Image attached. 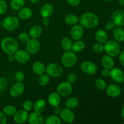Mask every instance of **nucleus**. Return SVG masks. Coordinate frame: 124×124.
<instances>
[{
	"mask_svg": "<svg viewBox=\"0 0 124 124\" xmlns=\"http://www.w3.org/2000/svg\"><path fill=\"white\" fill-rule=\"evenodd\" d=\"M44 123L46 124H61V119L57 115H51L47 117Z\"/></svg>",
	"mask_w": 124,
	"mask_h": 124,
	"instance_id": "nucleus-35",
	"label": "nucleus"
},
{
	"mask_svg": "<svg viewBox=\"0 0 124 124\" xmlns=\"http://www.w3.org/2000/svg\"><path fill=\"white\" fill-rule=\"evenodd\" d=\"M41 114L35 111L31 113L30 115H29V117H28L27 121L30 124H44L45 120Z\"/></svg>",
	"mask_w": 124,
	"mask_h": 124,
	"instance_id": "nucleus-18",
	"label": "nucleus"
},
{
	"mask_svg": "<svg viewBox=\"0 0 124 124\" xmlns=\"http://www.w3.org/2000/svg\"><path fill=\"white\" fill-rule=\"evenodd\" d=\"M66 1L69 5L73 7H76L81 3V0H66Z\"/></svg>",
	"mask_w": 124,
	"mask_h": 124,
	"instance_id": "nucleus-46",
	"label": "nucleus"
},
{
	"mask_svg": "<svg viewBox=\"0 0 124 124\" xmlns=\"http://www.w3.org/2000/svg\"><path fill=\"white\" fill-rule=\"evenodd\" d=\"M54 8L52 4L50 3H46L41 7L40 10V15L42 18H48L53 13Z\"/></svg>",
	"mask_w": 124,
	"mask_h": 124,
	"instance_id": "nucleus-20",
	"label": "nucleus"
},
{
	"mask_svg": "<svg viewBox=\"0 0 124 124\" xmlns=\"http://www.w3.org/2000/svg\"><path fill=\"white\" fill-rule=\"evenodd\" d=\"M106 93L109 97L117 98L121 95L122 89L118 85L115 84H110L106 87Z\"/></svg>",
	"mask_w": 124,
	"mask_h": 124,
	"instance_id": "nucleus-14",
	"label": "nucleus"
},
{
	"mask_svg": "<svg viewBox=\"0 0 124 124\" xmlns=\"http://www.w3.org/2000/svg\"><path fill=\"white\" fill-rule=\"evenodd\" d=\"M1 25H2V21H1L0 20V27H1Z\"/></svg>",
	"mask_w": 124,
	"mask_h": 124,
	"instance_id": "nucleus-56",
	"label": "nucleus"
},
{
	"mask_svg": "<svg viewBox=\"0 0 124 124\" xmlns=\"http://www.w3.org/2000/svg\"><path fill=\"white\" fill-rule=\"evenodd\" d=\"M119 2L120 4L124 6V0H119Z\"/></svg>",
	"mask_w": 124,
	"mask_h": 124,
	"instance_id": "nucleus-53",
	"label": "nucleus"
},
{
	"mask_svg": "<svg viewBox=\"0 0 124 124\" xmlns=\"http://www.w3.org/2000/svg\"><path fill=\"white\" fill-rule=\"evenodd\" d=\"M7 79L4 77H0V92H3L7 88Z\"/></svg>",
	"mask_w": 124,
	"mask_h": 124,
	"instance_id": "nucleus-42",
	"label": "nucleus"
},
{
	"mask_svg": "<svg viewBox=\"0 0 124 124\" xmlns=\"http://www.w3.org/2000/svg\"><path fill=\"white\" fill-rule=\"evenodd\" d=\"M19 20L15 16H7L2 21V26L7 31H13L18 27Z\"/></svg>",
	"mask_w": 124,
	"mask_h": 124,
	"instance_id": "nucleus-5",
	"label": "nucleus"
},
{
	"mask_svg": "<svg viewBox=\"0 0 124 124\" xmlns=\"http://www.w3.org/2000/svg\"><path fill=\"white\" fill-rule=\"evenodd\" d=\"M76 79H77V76L74 73L71 72L67 75V81L69 82H70V84H73L76 81Z\"/></svg>",
	"mask_w": 124,
	"mask_h": 124,
	"instance_id": "nucleus-43",
	"label": "nucleus"
},
{
	"mask_svg": "<svg viewBox=\"0 0 124 124\" xmlns=\"http://www.w3.org/2000/svg\"><path fill=\"white\" fill-rule=\"evenodd\" d=\"M9 56H8V60L10 61V62H12L13 61V60H15V58H14V56L13 55H8Z\"/></svg>",
	"mask_w": 124,
	"mask_h": 124,
	"instance_id": "nucleus-51",
	"label": "nucleus"
},
{
	"mask_svg": "<svg viewBox=\"0 0 124 124\" xmlns=\"http://www.w3.org/2000/svg\"><path fill=\"white\" fill-rule=\"evenodd\" d=\"M42 24L45 26H47V25H48L50 24V20L48 19V18H43L42 20Z\"/></svg>",
	"mask_w": 124,
	"mask_h": 124,
	"instance_id": "nucleus-50",
	"label": "nucleus"
},
{
	"mask_svg": "<svg viewBox=\"0 0 124 124\" xmlns=\"http://www.w3.org/2000/svg\"><path fill=\"white\" fill-rule=\"evenodd\" d=\"M115 26H116V25L113 21H109L107 22L106 24H105V28L108 30H111L115 29Z\"/></svg>",
	"mask_w": 124,
	"mask_h": 124,
	"instance_id": "nucleus-44",
	"label": "nucleus"
},
{
	"mask_svg": "<svg viewBox=\"0 0 124 124\" xmlns=\"http://www.w3.org/2000/svg\"><path fill=\"white\" fill-rule=\"evenodd\" d=\"M64 21H65V24L67 25L73 26L79 23V18L76 15L70 13L65 16L64 18Z\"/></svg>",
	"mask_w": 124,
	"mask_h": 124,
	"instance_id": "nucleus-28",
	"label": "nucleus"
},
{
	"mask_svg": "<svg viewBox=\"0 0 124 124\" xmlns=\"http://www.w3.org/2000/svg\"><path fill=\"white\" fill-rule=\"evenodd\" d=\"M85 47V44L84 41L81 40H77L74 43H73L71 47V50L73 51L75 53H79L82 52Z\"/></svg>",
	"mask_w": 124,
	"mask_h": 124,
	"instance_id": "nucleus-29",
	"label": "nucleus"
},
{
	"mask_svg": "<svg viewBox=\"0 0 124 124\" xmlns=\"http://www.w3.org/2000/svg\"><path fill=\"white\" fill-rule=\"evenodd\" d=\"M41 44L37 39L31 38L26 43V50L29 54H35L39 52Z\"/></svg>",
	"mask_w": 124,
	"mask_h": 124,
	"instance_id": "nucleus-13",
	"label": "nucleus"
},
{
	"mask_svg": "<svg viewBox=\"0 0 124 124\" xmlns=\"http://www.w3.org/2000/svg\"><path fill=\"white\" fill-rule=\"evenodd\" d=\"M84 33V29L81 24H76L73 25L70 29V36L73 39L77 41L80 40Z\"/></svg>",
	"mask_w": 124,
	"mask_h": 124,
	"instance_id": "nucleus-12",
	"label": "nucleus"
},
{
	"mask_svg": "<svg viewBox=\"0 0 124 124\" xmlns=\"http://www.w3.org/2000/svg\"><path fill=\"white\" fill-rule=\"evenodd\" d=\"M30 2L32 4H36L40 1V0H29Z\"/></svg>",
	"mask_w": 124,
	"mask_h": 124,
	"instance_id": "nucleus-52",
	"label": "nucleus"
},
{
	"mask_svg": "<svg viewBox=\"0 0 124 124\" xmlns=\"http://www.w3.org/2000/svg\"><path fill=\"white\" fill-rule=\"evenodd\" d=\"M61 47L65 51H68L71 50L73 42L71 38L69 37H64L61 41Z\"/></svg>",
	"mask_w": 124,
	"mask_h": 124,
	"instance_id": "nucleus-32",
	"label": "nucleus"
},
{
	"mask_svg": "<svg viewBox=\"0 0 124 124\" xmlns=\"http://www.w3.org/2000/svg\"><path fill=\"white\" fill-rule=\"evenodd\" d=\"M25 0H11L10 6L13 10L18 11L24 7Z\"/></svg>",
	"mask_w": 124,
	"mask_h": 124,
	"instance_id": "nucleus-30",
	"label": "nucleus"
},
{
	"mask_svg": "<svg viewBox=\"0 0 124 124\" xmlns=\"http://www.w3.org/2000/svg\"><path fill=\"white\" fill-rule=\"evenodd\" d=\"M15 60L19 64H26L30 60V54L25 50H18L13 54Z\"/></svg>",
	"mask_w": 124,
	"mask_h": 124,
	"instance_id": "nucleus-11",
	"label": "nucleus"
},
{
	"mask_svg": "<svg viewBox=\"0 0 124 124\" xmlns=\"http://www.w3.org/2000/svg\"><path fill=\"white\" fill-rule=\"evenodd\" d=\"M46 107V102L44 99H38L35 101L33 104V109L34 111L39 113H42Z\"/></svg>",
	"mask_w": 124,
	"mask_h": 124,
	"instance_id": "nucleus-27",
	"label": "nucleus"
},
{
	"mask_svg": "<svg viewBox=\"0 0 124 124\" xmlns=\"http://www.w3.org/2000/svg\"><path fill=\"white\" fill-rule=\"evenodd\" d=\"M16 111V108L12 105H6L2 108V112L7 116H13Z\"/></svg>",
	"mask_w": 124,
	"mask_h": 124,
	"instance_id": "nucleus-33",
	"label": "nucleus"
},
{
	"mask_svg": "<svg viewBox=\"0 0 124 124\" xmlns=\"http://www.w3.org/2000/svg\"><path fill=\"white\" fill-rule=\"evenodd\" d=\"M18 11V17L22 20H27L33 16L32 10L29 7H24Z\"/></svg>",
	"mask_w": 124,
	"mask_h": 124,
	"instance_id": "nucleus-21",
	"label": "nucleus"
},
{
	"mask_svg": "<svg viewBox=\"0 0 124 124\" xmlns=\"http://www.w3.org/2000/svg\"><path fill=\"white\" fill-rule=\"evenodd\" d=\"M113 37L115 41L118 42L124 41V30L121 27L117 26L113 29Z\"/></svg>",
	"mask_w": 124,
	"mask_h": 124,
	"instance_id": "nucleus-25",
	"label": "nucleus"
},
{
	"mask_svg": "<svg viewBox=\"0 0 124 124\" xmlns=\"http://www.w3.org/2000/svg\"><path fill=\"white\" fill-rule=\"evenodd\" d=\"M80 24L87 29H94L98 26L99 19L98 16L92 12H85L82 13L79 18Z\"/></svg>",
	"mask_w": 124,
	"mask_h": 124,
	"instance_id": "nucleus-1",
	"label": "nucleus"
},
{
	"mask_svg": "<svg viewBox=\"0 0 124 124\" xmlns=\"http://www.w3.org/2000/svg\"><path fill=\"white\" fill-rule=\"evenodd\" d=\"M101 64L104 69H108L111 70L113 69L115 65V62H114L113 57L106 54V55L103 56L101 59Z\"/></svg>",
	"mask_w": 124,
	"mask_h": 124,
	"instance_id": "nucleus-22",
	"label": "nucleus"
},
{
	"mask_svg": "<svg viewBox=\"0 0 124 124\" xmlns=\"http://www.w3.org/2000/svg\"><path fill=\"white\" fill-rule=\"evenodd\" d=\"M46 73L50 77L59 78L63 74V69L59 64L55 62H52L46 67Z\"/></svg>",
	"mask_w": 124,
	"mask_h": 124,
	"instance_id": "nucleus-6",
	"label": "nucleus"
},
{
	"mask_svg": "<svg viewBox=\"0 0 124 124\" xmlns=\"http://www.w3.org/2000/svg\"><path fill=\"white\" fill-rule=\"evenodd\" d=\"M62 64L65 67L71 68L76 65L78 61V56L76 53L72 50L65 51L61 58Z\"/></svg>",
	"mask_w": 124,
	"mask_h": 124,
	"instance_id": "nucleus-4",
	"label": "nucleus"
},
{
	"mask_svg": "<svg viewBox=\"0 0 124 124\" xmlns=\"http://www.w3.org/2000/svg\"><path fill=\"white\" fill-rule=\"evenodd\" d=\"M110 76L115 82L122 83L124 81V73L119 68H113L110 70Z\"/></svg>",
	"mask_w": 124,
	"mask_h": 124,
	"instance_id": "nucleus-15",
	"label": "nucleus"
},
{
	"mask_svg": "<svg viewBox=\"0 0 124 124\" xmlns=\"http://www.w3.org/2000/svg\"><path fill=\"white\" fill-rule=\"evenodd\" d=\"M119 61L120 64L124 66V50L120 52L119 54Z\"/></svg>",
	"mask_w": 124,
	"mask_h": 124,
	"instance_id": "nucleus-47",
	"label": "nucleus"
},
{
	"mask_svg": "<svg viewBox=\"0 0 124 124\" xmlns=\"http://www.w3.org/2000/svg\"><path fill=\"white\" fill-rule=\"evenodd\" d=\"M59 117L61 121L67 124H71L74 122L75 119V115L71 109L65 107L61 109L59 113Z\"/></svg>",
	"mask_w": 124,
	"mask_h": 124,
	"instance_id": "nucleus-9",
	"label": "nucleus"
},
{
	"mask_svg": "<svg viewBox=\"0 0 124 124\" xmlns=\"http://www.w3.org/2000/svg\"><path fill=\"white\" fill-rule=\"evenodd\" d=\"M61 108H60L59 105V106L53 107V113L55 115H59V113L61 112Z\"/></svg>",
	"mask_w": 124,
	"mask_h": 124,
	"instance_id": "nucleus-49",
	"label": "nucleus"
},
{
	"mask_svg": "<svg viewBox=\"0 0 124 124\" xmlns=\"http://www.w3.org/2000/svg\"><path fill=\"white\" fill-rule=\"evenodd\" d=\"M15 79L17 82H23L25 79V75L22 71H18L15 75Z\"/></svg>",
	"mask_w": 124,
	"mask_h": 124,
	"instance_id": "nucleus-41",
	"label": "nucleus"
},
{
	"mask_svg": "<svg viewBox=\"0 0 124 124\" xmlns=\"http://www.w3.org/2000/svg\"><path fill=\"white\" fill-rule=\"evenodd\" d=\"M121 115H122V117L124 119V107L122 109V111H121Z\"/></svg>",
	"mask_w": 124,
	"mask_h": 124,
	"instance_id": "nucleus-54",
	"label": "nucleus"
},
{
	"mask_svg": "<svg viewBox=\"0 0 124 124\" xmlns=\"http://www.w3.org/2000/svg\"><path fill=\"white\" fill-rule=\"evenodd\" d=\"M102 1H105V2H110V1H112L113 0H102Z\"/></svg>",
	"mask_w": 124,
	"mask_h": 124,
	"instance_id": "nucleus-55",
	"label": "nucleus"
},
{
	"mask_svg": "<svg viewBox=\"0 0 124 124\" xmlns=\"http://www.w3.org/2000/svg\"><path fill=\"white\" fill-rule=\"evenodd\" d=\"M8 5L5 0H0V15L5 14L7 12Z\"/></svg>",
	"mask_w": 124,
	"mask_h": 124,
	"instance_id": "nucleus-40",
	"label": "nucleus"
},
{
	"mask_svg": "<svg viewBox=\"0 0 124 124\" xmlns=\"http://www.w3.org/2000/svg\"><path fill=\"white\" fill-rule=\"evenodd\" d=\"M96 41L99 43L104 44L108 40V34L104 30H98L94 35Z\"/></svg>",
	"mask_w": 124,
	"mask_h": 124,
	"instance_id": "nucleus-26",
	"label": "nucleus"
},
{
	"mask_svg": "<svg viewBox=\"0 0 124 124\" xmlns=\"http://www.w3.org/2000/svg\"><path fill=\"white\" fill-rule=\"evenodd\" d=\"M42 33V29L40 25H34L29 29V35L31 38L38 39Z\"/></svg>",
	"mask_w": 124,
	"mask_h": 124,
	"instance_id": "nucleus-24",
	"label": "nucleus"
},
{
	"mask_svg": "<svg viewBox=\"0 0 124 124\" xmlns=\"http://www.w3.org/2000/svg\"><path fill=\"white\" fill-rule=\"evenodd\" d=\"M78 99L76 97H71V98H69L66 101L65 103V107L68 108L70 109H74L75 108L77 107L79 105Z\"/></svg>",
	"mask_w": 124,
	"mask_h": 124,
	"instance_id": "nucleus-31",
	"label": "nucleus"
},
{
	"mask_svg": "<svg viewBox=\"0 0 124 124\" xmlns=\"http://www.w3.org/2000/svg\"><path fill=\"white\" fill-rule=\"evenodd\" d=\"M18 39L21 43L26 44L30 39V36L26 32H21L18 35Z\"/></svg>",
	"mask_w": 124,
	"mask_h": 124,
	"instance_id": "nucleus-37",
	"label": "nucleus"
},
{
	"mask_svg": "<svg viewBox=\"0 0 124 124\" xmlns=\"http://www.w3.org/2000/svg\"><path fill=\"white\" fill-rule=\"evenodd\" d=\"M28 111L25 110H19L16 111L14 115H13V120L15 122L18 124H22L26 122L29 117Z\"/></svg>",
	"mask_w": 124,
	"mask_h": 124,
	"instance_id": "nucleus-16",
	"label": "nucleus"
},
{
	"mask_svg": "<svg viewBox=\"0 0 124 124\" xmlns=\"http://www.w3.org/2000/svg\"><path fill=\"white\" fill-rule=\"evenodd\" d=\"M31 69L34 73L36 74V75L40 76L46 73V67L41 62L36 61L33 64Z\"/></svg>",
	"mask_w": 124,
	"mask_h": 124,
	"instance_id": "nucleus-23",
	"label": "nucleus"
},
{
	"mask_svg": "<svg viewBox=\"0 0 124 124\" xmlns=\"http://www.w3.org/2000/svg\"><path fill=\"white\" fill-rule=\"evenodd\" d=\"M25 91V86L23 82H17L13 84L10 89V94L15 98L21 96Z\"/></svg>",
	"mask_w": 124,
	"mask_h": 124,
	"instance_id": "nucleus-10",
	"label": "nucleus"
},
{
	"mask_svg": "<svg viewBox=\"0 0 124 124\" xmlns=\"http://www.w3.org/2000/svg\"><path fill=\"white\" fill-rule=\"evenodd\" d=\"M1 47L5 53L8 55H13L18 50V43L13 37L7 36L1 41Z\"/></svg>",
	"mask_w": 124,
	"mask_h": 124,
	"instance_id": "nucleus-2",
	"label": "nucleus"
},
{
	"mask_svg": "<svg viewBox=\"0 0 124 124\" xmlns=\"http://www.w3.org/2000/svg\"><path fill=\"white\" fill-rule=\"evenodd\" d=\"M94 85H95V87H96L98 89L101 90H105V88H106L107 86L105 80H104L103 79L101 78L97 79L95 81V82H94Z\"/></svg>",
	"mask_w": 124,
	"mask_h": 124,
	"instance_id": "nucleus-36",
	"label": "nucleus"
},
{
	"mask_svg": "<svg viewBox=\"0 0 124 124\" xmlns=\"http://www.w3.org/2000/svg\"><path fill=\"white\" fill-rule=\"evenodd\" d=\"M7 122V116L2 111H0V124H6Z\"/></svg>",
	"mask_w": 124,
	"mask_h": 124,
	"instance_id": "nucleus-45",
	"label": "nucleus"
},
{
	"mask_svg": "<svg viewBox=\"0 0 124 124\" xmlns=\"http://www.w3.org/2000/svg\"><path fill=\"white\" fill-rule=\"evenodd\" d=\"M102 75L104 77L107 78L110 76V70H108V69H104L102 70L101 72Z\"/></svg>",
	"mask_w": 124,
	"mask_h": 124,
	"instance_id": "nucleus-48",
	"label": "nucleus"
},
{
	"mask_svg": "<svg viewBox=\"0 0 124 124\" xmlns=\"http://www.w3.org/2000/svg\"><path fill=\"white\" fill-rule=\"evenodd\" d=\"M113 21L117 26H124V12L121 10H116L112 15Z\"/></svg>",
	"mask_w": 124,
	"mask_h": 124,
	"instance_id": "nucleus-17",
	"label": "nucleus"
},
{
	"mask_svg": "<svg viewBox=\"0 0 124 124\" xmlns=\"http://www.w3.org/2000/svg\"></svg>",
	"mask_w": 124,
	"mask_h": 124,
	"instance_id": "nucleus-57",
	"label": "nucleus"
},
{
	"mask_svg": "<svg viewBox=\"0 0 124 124\" xmlns=\"http://www.w3.org/2000/svg\"><path fill=\"white\" fill-rule=\"evenodd\" d=\"M104 51H105L107 54L115 58L121 52V47L118 42L113 40L107 41L104 43Z\"/></svg>",
	"mask_w": 124,
	"mask_h": 124,
	"instance_id": "nucleus-3",
	"label": "nucleus"
},
{
	"mask_svg": "<svg viewBox=\"0 0 124 124\" xmlns=\"http://www.w3.org/2000/svg\"><path fill=\"white\" fill-rule=\"evenodd\" d=\"M33 107V103L30 100H26L23 102V108L24 110L27 111H30L32 110Z\"/></svg>",
	"mask_w": 124,
	"mask_h": 124,
	"instance_id": "nucleus-39",
	"label": "nucleus"
},
{
	"mask_svg": "<svg viewBox=\"0 0 124 124\" xmlns=\"http://www.w3.org/2000/svg\"><path fill=\"white\" fill-rule=\"evenodd\" d=\"M48 102L51 106H59L61 102V96L57 92H52L48 96Z\"/></svg>",
	"mask_w": 124,
	"mask_h": 124,
	"instance_id": "nucleus-19",
	"label": "nucleus"
},
{
	"mask_svg": "<svg viewBox=\"0 0 124 124\" xmlns=\"http://www.w3.org/2000/svg\"><path fill=\"white\" fill-rule=\"evenodd\" d=\"M80 68L82 72L88 75H94L98 70V67L95 63L88 61L82 62L80 65Z\"/></svg>",
	"mask_w": 124,
	"mask_h": 124,
	"instance_id": "nucleus-8",
	"label": "nucleus"
},
{
	"mask_svg": "<svg viewBox=\"0 0 124 124\" xmlns=\"http://www.w3.org/2000/svg\"><path fill=\"white\" fill-rule=\"evenodd\" d=\"M93 51L95 53H101L104 51V47L103 44L98 43L95 44L93 46Z\"/></svg>",
	"mask_w": 124,
	"mask_h": 124,
	"instance_id": "nucleus-38",
	"label": "nucleus"
},
{
	"mask_svg": "<svg viewBox=\"0 0 124 124\" xmlns=\"http://www.w3.org/2000/svg\"><path fill=\"white\" fill-rule=\"evenodd\" d=\"M73 87L71 84L67 81L62 82L56 87V92L61 97H67L72 93Z\"/></svg>",
	"mask_w": 124,
	"mask_h": 124,
	"instance_id": "nucleus-7",
	"label": "nucleus"
},
{
	"mask_svg": "<svg viewBox=\"0 0 124 124\" xmlns=\"http://www.w3.org/2000/svg\"><path fill=\"white\" fill-rule=\"evenodd\" d=\"M50 78L47 73L40 75L38 78V84L41 87H46L49 84Z\"/></svg>",
	"mask_w": 124,
	"mask_h": 124,
	"instance_id": "nucleus-34",
	"label": "nucleus"
}]
</instances>
